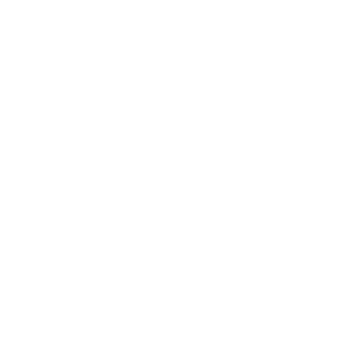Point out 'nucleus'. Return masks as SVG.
Wrapping results in <instances>:
<instances>
[]
</instances>
